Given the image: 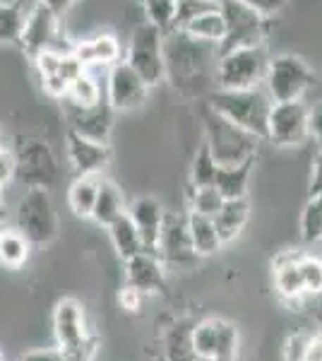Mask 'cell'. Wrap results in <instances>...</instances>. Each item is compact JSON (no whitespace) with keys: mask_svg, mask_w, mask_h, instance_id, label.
<instances>
[{"mask_svg":"<svg viewBox=\"0 0 322 361\" xmlns=\"http://www.w3.org/2000/svg\"><path fill=\"white\" fill-rule=\"evenodd\" d=\"M216 61V44L197 42L178 29L163 34V80L183 94H200L212 80V63Z\"/></svg>","mask_w":322,"mask_h":361,"instance_id":"1","label":"cell"},{"mask_svg":"<svg viewBox=\"0 0 322 361\" xmlns=\"http://www.w3.org/2000/svg\"><path fill=\"white\" fill-rule=\"evenodd\" d=\"M73 56L80 61L82 68H111L120 63L123 49L120 42L109 32H101L97 37L82 39V42L73 44Z\"/></svg>","mask_w":322,"mask_h":361,"instance_id":"20","label":"cell"},{"mask_svg":"<svg viewBox=\"0 0 322 361\" xmlns=\"http://www.w3.org/2000/svg\"><path fill=\"white\" fill-rule=\"evenodd\" d=\"M190 209L192 212L207 214V217H214L219 212V207L224 205V197H221L219 190L214 185H202V188H192L190 185Z\"/></svg>","mask_w":322,"mask_h":361,"instance_id":"38","label":"cell"},{"mask_svg":"<svg viewBox=\"0 0 322 361\" xmlns=\"http://www.w3.org/2000/svg\"><path fill=\"white\" fill-rule=\"evenodd\" d=\"M147 22L168 34L173 29V15H175V0H142Z\"/></svg>","mask_w":322,"mask_h":361,"instance_id":"37","label":"cell"},{"mask_svg":"<svg viewBox=\"0 0 322 361\" xmlns=\"http://www.w3.org/2000/svg\"><path fill=\"white\" fill-rule=\"evenodd\" d=\"M125 63L149 87H156L163 80V32L149 22H142L132 29L128 44Z\"/></svg>","mask_w":322,"mask_h":361,"instance_id":"9","label":"cell"},{"mask_svg":"<svg viewBox=\"0 0 322 361\" xmlns=\"http://www.w3.org/2000/svg\"><path fill=\"white\" fill-rule=\"evenodd\" d=\"M128 287L137 289L140 294H156L166 289V267L159 255L151 250H140L130 260H125Z\"/></svg>","mask_w":322,"mask_h":361,"instance_id":"19","label":"cell"},{"mask_svg":"<svg viewBox=\"0 0 322 361\" xmlns=\"http://www.w3.org/2000/svg\"><path fill=\"white\" fill-rule=\"evenodd\" d=\"M272 97L265 87L253 90H214L209 94V106L231 123L253 133L255 137H267V121L272 111Z\"/></svg>","mask_w":322,"mask_h":361,"instance_id":"2","label":"cell"},{"mask_svg":"<svg viewBox=\"0 0 322 361\" xmlns=\"http://www.w3.org/2000/svg\"><path fill=\"white\" fill-rule=\"evenodd\" d=\"M269 58L265 46H248L219 54L214 70L216 90H253L265 82Z\"/></svg>","mask_w":322,"mask_h":361,"instance_id":"5","label":"cell"},{"mask_svg":"<svg viewBox=\"0 0 322 361\" xmlns=\"http://www.w3.org/2000/svg\"><path fill=\"white\" fill-rule=\"evenodd\" d=\"M29 248H32V243L17 229H8V226L0 229V265L3 267H8V270L25 267L29 260Z\"/></svg>","mask_w":322,"mask_h":361,"instance_id":"29","label":"cell"},{"mask_svg":"<svg viewBox=\"0 0 322 361\" xmlns=\"http://www.w3.org/2000/svg\"><path fill=\"white\" fill-rule=\"evenodd\" d=\"M5 217H8V214H5V207L0 205V229H3V226H5Z\"/></svg>","mask_w":322,"mask_h":361,"instance_id":"48","label":"cell"},{"mask_svg":"<svg viewBox=\"0 0 322 361\" xmlns=\"http://www.w3.org/2000/svg\"><path fill=\"white\" fill-rule=\"evenodd\" d=\"M255 166V157L248 161L233 166H219L216 169V178H214V188L219 190L224 200H236V197H245L248 193V183H250V173Z\"/></svg>","mask_w":322,"mask_h":361,"instance_id":"24","label":"cell"},{"mask_svg":"<svg viewBox=\"0 0 322 361\" xmlns=\"http://www.w3.org/2000/svg\"><path fill=\"white\" fill-rule=\"evenodd\" d=\"M188 234L192 241V248L200 258H207V255H214L224 243H221L219 234H216L214 219L207 217V214L192 212L188 214Z\"/></svg>","mask_w":322,"mask_h":361,"instance_id":"26","label":"cell"},{"mask_svg":"<svg viewBox=\"0 0 322 361\" xmlns=\"http://www.w3.org/2000/svg\"><path fill=\"white\" fill-rule=\"evenodd\" d=\"M306 361H322V333L310 337V347H308Z\"/></svg>","mask_w":322,"mask_h":361,"instance_id":"47","label":"cell"},{"mask_svg":"<svg viewBox=\"0 0 322 361\" xmlns=\"http://www.w3.org/2000/svg\"><path fill=\"white\" fill-rule=\"evenodd\" d=\"M15 229L32 246H46L58 236V214L46 188H27L15 209Z\"/></svg>","mask_w":322,"mask_h":361,"instance_id":"6","label":"cell"},{"mask_svg":"<svg viewBox=\"0 0 322 361\" xmlns=\"http://www.w3.org/2000/svg\"><path fill=\"white\" fill-rule=\"evenodd\" d=\"M25 25L22 3H0V44H17Z\"/></svg>","mask_w":322,"mask_h":361,"instance_id":"32","label":"cell"},{"mask_svg":"<svg viewBox=\"0 0 322 361\" xmlns=\"http://www.w3.org/2000/svg\"><path fill=\"white\" fill-rule=\"evenodd\" d=\"M202 121H204V133H207L204 145L209 147V152H212L214 161L219 166L241 164V161H248L255 157L257 140L260 137H255L253 133L231 123L221 114H216L209 104L202 109Z\"/></svg>","mask_w":322,"mask_h":361,"instance_id":"3","label":"cell"},{"mask_svg":"<svg viewBox=\"0 0 322 361\" xmlns=\"http://www.w3.org/2000/svg\"><path fill=\"white\" fill-rule=\"evenodd\" d=\"M216 169H219V164L214 161V157H212V152H209V147H207V145H202V147L197 149L195 159H192V166H190V185H192V188L214 185Z\"/></svg>","mask_w":322,"mask_h":361,"instance_id":"33","label":"cell"},{"mask_svg":"<svg viewBox=\"0 0 322 361\" xmlns=\"http://www.w3.org/2000/svg\"><path fill=\"white\" fill-rule=\"evenodd\" d=\"M0 361H3V352H0Z\"/></svg>","mask_w":322,"mask_h":361,"instance_id":"51","label":"cell"},{"mask_svg":"<svg viewBox=\"0 0 322 361\" xmlns=\"http://www.w3.org/2000/svg\"><path fill=\"white\" fill-rule=\"evenodd\" d=\"M149 85L140 78L125 61L116 63L109 70L106 78V102L113 106V111H135L147 102Z\"/></svg>","mask_w":322,"mask_h":361,"instance_id":"16","label":"cell"},{"mask_svg":"<svg viewBox=\"0 0 322 361\" xmlns=\"http://www.w3.org/2000/svg\"><path fill=\"white\" fill-rule=\"evenodd\" d=\"M219 10L226 22V34L219 44V54L265 44L269 34V17L260 15L241 0H219Z\"/></svg>","mask_w":322,"mask_h":361,"instance_id":"7","label":"cell"},{"mask_svg":"<svg viewBox=\"0 0 322 361\" xmlns=\"http://www.w3.org/2000/svg\"><path fill=\"white\" fill-rule=\"evenodd\" d=\"M125 212H128V217L132 219V224H135V229H137L140 238H142V248L154 253L156 238H159L161 222H163L161 202L154 200V197H149V195H144V197L132 200L130 209H125Z\"/></svg>","mask_w":322,"mask_h":361,"instance_id":"21","label":"cell"},{"mask_svg":"<svg viewBox=\"0 0 322 361\" xmlns=\"http://www.w3.org/2000/svg\"><path fill=\"white\" fill-rule=\"evenodd\" d=\"M241 3L250 5V8L257 10V13H260V15L272 17V15H277L279 10L284 8L286 0H241Z\"/></svg>","mask_w":322,"mask_h":361,"instance_id":"41","label":"cell"},{"mask_svg":"<svg viewBox=\"0 0 322 361\" xmlns=\"http://www.w3.org/2000/svg\"><path fill=\"white\" fill-rule=\"evenodd\" d=\"M274 284H277V292L284 301L296 304L301 301L306 292H303L301 272H298V253H284L274 260Z\"/></svg>","mask_w":322,"mask_h":361,"instance_id":"22","label":"cell"},{"mask_svg":"<svg viewBox=\"0 0 322 361\" xmlns=\"http://www.w3.org/2000/svg\"><path fill=\"white\" fill-rule=\"evenodd\" d=\"M54 335L66 361H94L99 342L89 333L85 306L78 299H61L56 304Z\"/></svg>","mask_w":322,"mask_h":361,"instance_id":"4","label":"cell"},{"mask_svg":"<svg viewBox=\"0 0 322 361\" xmlns=\"http://www.w3.org/2000/svg\"><path fill=\"white\" fill-rule=\"evenodd\" d=\"M154 253L159 255L163 267H171V270H190L200 260L188 234V217L175 212H163Z\"/></svg>","mask_w":322,"mask_h":361,"instance_id":"12","label":"cell"},{"mask_svg":"<svg viewBox=\"0 0 322 361\" xmlns=\"http://www.w3.org/2000/svg\"><path fill=\"white\" fill-rule=\"evenodd\" d=\"M20 361H66V357H63V352L58 347H46V349H32Z\"/></svg>","mask_w":322,"mask_h":361,"instance_id":"42","label":"cell"},{"mask_svg":"<svg viewBox=\"0 0 322 361\" xmlns=\"http://www.w3.org/2000/svg\"><path fill=\"white\" fill-rule=\"evenodd\" d=\"M310 337L308 333H294L286 337L284 342V361H306L308 347H310Z\"/></svg>","mask_w":322,"mask_h":361,"instance_id":"39","label":"cell"},{"mask_svg":"<svg viewBox=\"0 0 322 361\" xmlns=\"http://www.w3.org/2000/svg\"><path fill=\"white\" fill-rule=\"evenodd\" d=\"M178 32H185L188 37L197 39V42H207V44H221L226 34V22H224V15L221 10H212V13H204L200 17H195L192 22H188L183 29Z\"/></svg>","mask_w":322,"mask_h":361,"instance_id":"30","label":"cell"},{"mask_svg":"<svg viewBox=\"0 0 322 361\" xmlns=\"http://www.w3.org/2000/svg\"><path fill=\"white\" fill-rule=\"evenodd\" d=\"M34 61L37 68L41 90L54 99H63L68 92L70 82L78 75L85 73V68L80 66V61L73 56V51H44Z\"/></svg>","mask_w":322,"mask_h":361,"instance_id":"15","label":"cell"},{"mask_svg":"<svg viewBox=\"0 0 322 361\" xmlns=\"http://www.w3.org/2000/svg\"><path fill=\"white\" fill-rule=\"evenodd\" d=\"M250 217V205L245 197H236V200H224V205L219 207V212L214 214V226L219 234L221 243L233 241L243 231V226L248 224Z\"/></svg>","mask_w":322,"mask_h":361,"instance_id":"23","label":"cell"},{"mask_svg":"<svg viewBox=\"0 0 322 361\" xmlns=\"http://www.w3.org/2000/svg\"><path fill=\"white\" fill-rule=\"evenodd\" d=\"M15 178H20L27 188H54L61 176L58 157L46 140L25 137L15 149Z\"/></svg>","mask_w":322,"mask_h":361,"instance_id":"8","label":"cell"},{"mask_svg":"<svg viewBox=\"0 0 322 361\" xmlns=\"http://www.w3.org/2000/svg\"><path fill=\"white\" fill-rule=\"evenodd\" d=\"M0 205H3V185H0Z\"/></svg>","mask_w":322,"mask_h":361,"instance_id":"50","label":"cell"},{"mask_svg":"<svg viewBox=\"0 0 322 361\" xmlns=\"http://www.w3.org/2000/svg\"><path fill=\"white\" fill-rule=\"evenodd\" d=\"M66 154L70 166L78 171V176H99L111 161L109 142L85 137L75 130H70L66 137Z\"/></svg>","mask_w":322,"mask_h":361,"instance_id":"17","label":"cell"},{"mask_svg":"<svg viewBox=\"0 0 322 361\" xmlns=\"http://www.w3.org/2000/svg\"><path fill=\"white\" fill-rule=\"evenodd\" d=\"M195 359L202 361H233L238 349V330L219 318L202 320L190 333Z\"/></svg>","mask_w":322,"mask_h":361,"instance_id":"13","label":"cell"},{"mask_svg":"<svg viewBox=\"0 0 322 361\" xmlns=\"http://www.w3.org/2000/svg\"><path fill=\"white\" fill-rule=\"evenodd\" d=\"M301 236L303 241L315 243L322 241V193L310 197L301 217Z\"/></svg>","mask_w":322,"mask_h":361,"instance_id":"36","label":"cell"},{"mask_svg":"<svg viewBox=\"0 0 322 361\" xmlns=\"http://www.w3.org/2000/svg\"><path fill=\"white\" fill-rule=\"evenodd\" d=\"M39 3H44L46 8H49L51 13H56L58 17H63L78 0H39Z\"/></svg>","mask_w":322,"mask_h":361,"instance_id":"46","label":"cell"},{"mask_svg":"<svg viewBox=\"0 0 322 361\" xmlns=\"http://www.w3.org/2000/svg\"><path fill=\"white\" fill-rule=\"evenodd\" d=\"M29 58H37L44 51H73V44L61 39V17L51 13L44 3H34L32 10L25 13L20 42Z\"/></svg>","mask_w":322,"mask_h":361,"instance_id":"11","label":"cell"},{"mask_svg":"<svg viewBox=\"0 0 322 361\" xmlns=\"http://www.w3.org/2000/svg\"><path fill=\"white\" fill-rule=\"evenodd\" d=\"M109 234H111V241H113L116 250H118L120 260H130L132 255H137L142 248V238H140L137 229H135L132 219L128 217V212H123L118 219H113L109 226Z\"/></svg>","mask_w":322,"mask_h":361,"instance_id":"28","label":"cell"},{"mask_svg":"<svg viewBox=\"0 0 322 361\" xmlns=\"http://www.w3.org/2000/svg\"><path fill=\"white\" fill-rule=\"evenodd\" d=\"M308 190H310V197L322 193V149L313 161V176H310V188Z\"/></svg>","mask_w":322,"mask_h":361,"instance_id":"44","label":"cell"},{"mask_svg":"<svg viewBox=\"0 0 322 361\" xmlns=\"http://www.w3.org/2000/svg\"><path fill=\"white\" fill-rule=\"evenodd\" d=\"M308 130L310 135H315L318 142H322V102L308 109Z\"/></svg>","mask_w":322,"mask_h":361,"instance_id":"43","label":"cell"},{"mask_svg":"<svg viewBox=\"0 0 322 361\" xmlns=\"http://www.w3.org/2000/svg\"><path fill=\"white\" fill-rule=\"evenodd\" d=\"M15 178V154L13 149L0 145V185L10 183Z\"/></svg>","mask_w":322,"mask_h":361,"instance_id":"40","label":"cell"},{"mask_svg":"<svg viewBox=\"0 0 322 361\" xmlns=\"http://www.w3.org/2000/svg\"><path fill=\"white\" fill-rule=\"evenodd\" d=\"M63 106H66L70 130L80 133V135H85V137L99 140V142H109V135H111V130H113L116 111L106 99H101V102L89 109L68 106V104H63Z\"/></svg>","mask_w":322,"mask_h":361,"instance_id":"18","label":"cell"},{"mask_svg":"<svg viewBox=\"0 0 322 361\" xmlns=\"http://www.w3.org/2000/svg\"><path fill=\"white\" fill-rule=\"evenodd\" d=\"M315 75L306 61L298 56H277L269 58L265 73V90L272 102H291L301 99L313 87Z\"/></svg>","mask_w":322,"mask_h":361,"instance_id":"10","label":"cell"},{"mask_svg":"<svg viewBox=\"0 0 322 361\" xmlns=\"http://www.w3.org/2000/svg\"><path fill=\"white\" fill-rule=\"evenodd\" d=\"M0 3H10V5H15V3H22V0H0Z\"/></svg>","mask_w":322,"mask_h":361,"instance_id":"49","label":"cell"},{"mask_svg":"<svg viewBox=\"0 0 322 361\" xmlns=\"http://www.w3.org/2000/svg\"><path fill=\"white\" fill-rule=\"evenodd\" d=\"M99 178L101 176H78L68 188V205L73 209L75 217L89 219L92 209L97 202V190H99Z\"/></svg>","mask_w":322,"mask_h":361,"instance_id":"27","label":"cell"},{"mask_svg":"<svg viewBox=\"0 0 322 361\" xmlns=\"http://www.w3.org/2000/svg\"><path fill=\"white\" fill-rule=\"evenodd\" d=\"M298 272H301L303 292L322 294V258L308 253H298Z\"/></svg>","mask_w":322,"mask_h":361,"instance_id":"34","label":"cell"},{"mask_svg":"<svg viewBox=\"0 0 322 361\" xmlns=\"http://www.w3.org/2000/svg\"><path fill=\"white\" fill-rule=\"evenodd\" d=\"M140 304H142V294L125 284V289L120 292V306L125 308V311H137Z\"/></svg>","mask_w":322,"mask_h":361,"instance_id":"45","label":"cell"},{"mask_svg":"<svg viewBox=\"0 0 322 361\" xmlns=\"http://www.w3.org/2000/svg\"><path fill=\"white\" fill-rule=\"evenodd\" d=\"M125 212V200H123L120 188L109 178H99V190H97V202L92 209V217L97 224L109 226L113 219H118Z\"/></svg>","mask_w":322,"mask_h":361,"instance_id":"25","label":"cell"},{"mask_svg":"<svg viewBox=\"0 0 322 361\" xmlns=\"http://www.w3.org/2000/svg\"><path fill=\"white\" fill-rule=\"evenodd\" d=\"M308 130V106L303 99L291 102H274L267 121V140L277 147H296L306 142Z\"/></svg>","mask_w":322,"mask_h":361,"instance_id":"14","label":"cell"},{"mask_svg":"<svg viewBox=\"0 0 322 361\" xmlns=\"http://www.w3.org/2000/svg\"><path fill=\"white\" fill-rule=\"evenodd\" d=\"M212 10H219V0H175L173 29H183L188 22L195 20V17L212 13Z\"/></svg>","mask_w":322,"mask_h":361,"instance_id":"35","label":"cell"},{"mask_svg":"<svg viewBox=\"0 0 322 361\" xmlns=\"http://www.w3.org/2000/svg\"><path fill=\"white\" fill-rule=\"evenodd\" d=\"M101 99H106L101 94V87H99L97 78H92L89 73H82L78 78L70 82L66 97H63V104H68V106H78V109H89L99 104Z\"/></svg>","mask_w":322,"mask_h":361,"instance_id":"31","label":"cell"}]
</instances>
